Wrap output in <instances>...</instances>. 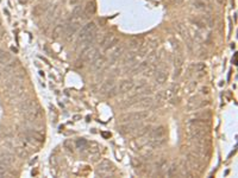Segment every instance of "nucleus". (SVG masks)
I'll list each match as a JSON object with an SVG mask.
<instances>
[{
  "instance_id": "obj_12",
  "label": "nucleus",
  "mask_w": 238,
  "mask_h": 178,
  "mask_svg": "<svg viewBox=\"0 0 238 178\" xmlns=\"http://www.w3.org/2000/svg\"><path fill=\"white\" fill-rule=\"evenodd\" d=\"M65 27H67V24H59V25H56L53 30V38L54 39H57V38H59L61 36L65 35Z\"/></svg>"
},
{
  "instance_id": "obj_28",
  "label": "nucleus",
  "mask_w": 238,
  "mask_h": 178,
  "mask_svg": "<svg viewBox=\"0 0 238 178\" xmlns=\"http://www.w3.org/2000/svg\"><path fill=\"white\" fill-rule=\"evenodd\" d=\"M178 166L176 164H173L170 167H168V171H167V175L169 176V177H173V176H175L176 175V172H178Z\"/></svg>"
},
{
  "instance_id": "obj_7",
  "label": "nucleus",
  "mask_w": 238,
  "mask_h": 178,
  "mask_svg": "<svg viewBox=\"0 0 238 178\" xmlns=\"http://www.w3.org/2000/svg\"><path fill=\"white\" fill-rule=\"evenodd\" d=\"M141 126H142V125L138 124V121H137V122H130V124L120 126L119 131H120L122 133H124V134H126V133H133V132H137V131L139 130Z\"/></svg>"
},
{
  "instance_id": "obj_6",
  "label": "nucleus",
  "mask_w": 238,
  "mask_h": 178,
  "mask_svg": "<svg viewBox=\"0 0 238 178\" xmlns=\"http://www.w3.org/2000/svg\"><path fill=\"white\" fill-rule=\"evenodd\" d=\"M95 29H96V25H95V23H93V22H91V23L86 24V25H85V26L82 27V29H81L80 33H79V38H77V42L82 41V39H85V38H86V37H87L88 35L93 33V32L95 31Z\"/></svg>"
},
{
  "instance_id": "obj_3",
  "label": "nucleus",
  "mask_w": 238,
  "mask_h": 178,
  "mask_svg": "<svg viewBox=\"0 0 238 178\" xmlns=\"http://www.w3.org/2000/svg\"><path fill=\"white\" fill-rule=\"evenodd\" d=\"M14 161V156L8 150H0V164L3 166H10Z\"/></svg>"
},
{
  "instance_id": "obj_36",
  "label": "nucleus",
  "mask_w": 238,
  "mask_h": 178,
  "mask_svg": "<svg viewBox=\"0 0 238 178\" xmlns=\"http://www.w3.org/2000/svg\"><path fill=\"white\" fill-rule=\"evenodd\" d=\"M19 2H20V4H26L28 0H19Z\"/></svg>"
},
{
  "instance_id": "obj_17",
  "label": "nucleus",
  "mask_w": 238,
  "mask_h": 178,
  "mask_svg": "<svg viewBox=\"0 0 238 178\" xmlns=\"http://www.w3.org/2000/svg\"><path fill=\"white\" fill-rule=\"evenodd\" d=\"M50 6H51L50 2H47V4H42V5L36 6L35 8H34V11H32V13H34L35 16H41V14H43L44 12H47L48 10L50 8Z\"/></svg>"
},
{
  "instance_id": "obj_38",
  "label": "nucleus",
  "mask_w": 238,
  "mask_h": 178,
  "mask_svg": "<svg viewBox=\"0 0 238 178\" xmlns=\"http://www.w3.org/2000/svg\"><path fill=\"white\" fill-rule=\"evenodd\" d=\"M217 1H218L219 4H223V2H224V0H217Z\"/></svg>"
},
{
  "instance_id": "obj_20",
  "label": "nucleus",
  "mask_w": 238,
  "mask_h": 178,
  "mask_svg": "<svg viewBox=\"0 0 238 178\" xmlns=\"http://www.w3.org/2000/svg\"><path fill=\"white\" fill-rule=\"evenodd\" d=\"M164 142H166V139L163 136V138H158V139H150V141L147 142V145H149L151 148H160Z\"/></svg>"
},
{
  "instance_id": "obj_1",
  "label": "nucleus",
  "mask_w": 238,
  "mask_h": 178,
  "mask_svg": "<svg viewBox=\"0 0 238 178\" xmlns=\"http://www.w3.org/2000/svg\"><path fill=\"white\" fill-rule=\"evenodd\" d=\"M148 115L149 114L147 112H133L127 115H124L122 118V121L123 122H137V121H142L144 119H147Z\"/></svg>"
},
{
  "instance_id": "obj_15",
  "label": "nucleus",
  "mask_w": 238,
  "mask_h": 178,
  "mask_svg": "<svg viewBox=\"0 0 238 178\" xmlns=\"http://www.w3.org/2000/svg\"><path fill=\"white\" fill-rule=\"evenodd\" d=\"M167 78H168V72L164 70H160L156 72V76H155V81H156V84H163L166 83Z\"/></svg>"
},
{
  "instance_id": "obj_29",
  "label": "nucleus",
  "mask_w": 238,
  "mask_h": 178,
  "mask_svg": "<svg viewBox=\"0 0 238 178\" xmlns=\"http://www.w3.org/2000/svg\"><path fill=\"white\" fill-rule=\"evenodd\" d=\"M127 45H129V47L132 49V50L138 49V47H139V41H138V39H130V41L127 42Z\"/></svg>"
},
{
  "instance_id": "obj_16",
  "label": "nucleus",
  "mask_w": 238,
  "mask_h": 178,
  "mask_svg": "<svg viewBox=\"0 0 238 178\" xmlns=\"http://www.w3.org/2000/svg\"><path fill=\"white\" fill-rule=\"evenodd\" d=\"M12 61H13V58H12L11 53L7 52V51H4V50H0V64L6 65Z\"/></svg>"
},
{
  "instance_id": "obj_39",
  "label": "nucleus",
  "mask_w": 238,
  "mask_h": 178,
  "mask_svg": "<svg viewBox=\"0 0 238 178\" xmlns=\"http://www.w3.org/2000/svg\"><path fill=\"white\" fill-rule=\"evenodd\" d=\"M1 76H3V71L0 70V78H1Z\"/></svg>"
},
{
  "instance_id": "obj_30",
  "label": "nucleus",
  "mask_w": 238,
  "mask_h": 178,
  "mask_svg": "<svg viewBox=\"0 0 238 178\" xmlns=\"http://www.w3.org/2000/svg\"><path fill=\"white\" fill-rule=\"evenodd\" d=\"M156 166H157V170L158 171H164V170H167V161L164 159H162L160 160L157 164H156Z\"/></svg>"
},
{
  "instance_id": "obj_27",
  "label": "nucleus",
  "mask_w": 238,
  "mask_h": 178,
  "mask_svg": "<svg viewBox=\"0 0 238 178\" xmlns=\"http://www.w3.org/2000/svg\"><path fill=\"white\" fill-rule=\"evenodd\" d=\"M193 6L195 7L196 10H206V7H207V5L205 4L204 0H195L193 2Z\"/></svg>"
},
{
  "instance_id": "obj_9",
  "label": "nucleus",
  "mask_w": 238,
  "mask_h": 178,
  "mask_svg": "<svg viewBox=\"0 0 238 178\" xmlns=\"http://www.w3.org/2000/svg\"><path fill=\"white\" fill-rule=\"evenodd\" d=\"M133 87H135V83L132 80H124L119 83L117 91H118V94L119 93H126V91H130Z\"/></svg>"
},
{
  "instance_id": "obj_14",
  "label": "nucleus",
  "mask_w": 238,
  "mask_h": 178,
  "mask_svg": "<svg viewBox=\"0 0 238 178\" xmlns=\"http://www.w3.org/2000/svg\"><path fill=\"white\" fill-rule=\"evenodd\" d=\"M13 151H14L16 154H17L19 158H22V159H28L30 156L29 151L25 147H23V146H14Z\"/></svg>"
},
{
  "instance_id": "obj_8",
  "label": "nucleus",
  "mask_w": 238,
  "mask_h": 178,
  "mask_svg": "<svg viewBox=\"0 0 238 178\" xmlns=\"http://www.w3.org/2000/svg\"><path fill=\"white\" fill-rule=\"evenodd\" d=\"M36 105L35 100H32V99H26V100L22 101L20 103H19V106H18V109H19V112L22 113V114H25V113L30 111L32 107Z\"/></svg>"
},
{
  "instance_id": "obj_22",
  "label": "nucleus",
  "mask_w": 238,
  "mask_h": 178,
  "mask_svg": "<svg viewBox=\"0 0 238 178\" xmlns=\"http://www.w3.org/2000/svg\"><path fill=\"white\" fill-rule=\"evenodd\" d=\"M18 65V63L17 62H10L8 64H6V65H4L5 68H4V70H3V74L4 75H11L12 72L14 71V69H16V67Z\"/></svg>"
},
{
  "instance_id": "obj_11",
  "label": "nucleus",
  "mask_w": 238,
  "mask_h": 178,
  "mask_svg": "<svg viewBox=\"0 0 238 178\" xmlns=\"http://www.w3.org/2000/svg\"><path fill=\"white\" fill-rule=\"evenodd\" d=\"M199 103H200V99L199 96H192L189 100L187 101V105H186V108L187 111H194V109H198L199 108Z\"/></svg>"
},
{
  "instance_id": "obj_21",
  "label": "nucleus",
  "mask_w": 238,
  "mask_h": 178,
  "mask_svg": "<svg viewBox=\"0 0 238 178\" xmlns=\"http://www.w3.org/2000/svg\"><path fill=\"white\" fill-rule=\"evenodd\" d=\"M83 13V8L81 6H75V8L71 12V20H80Z\"/></svg>"
},
{
  "instance_id": "obj_10",
  "label": "nucleus",
  "mask_w": 238,
  "mask_h": 178,
  "mask_svg": "<svg viewBox=\"0 0 238 178\" xmlns=\"http://www.w3.org/2000/svg\"><path fill=\"white\" fill-rule=\"evenodd\" d=\"M164 136H166V127L164 126H157L150 132L151 139H158V138H163Z\"/></svg>"
},
{
  "instance_id": "obj_32",
  "label": "nucleus",
  "mask_w": 238,
  "mask_h": 178,
  "mask_svg": "<svg viewBox=\"0 0 238 178\" xmlns=\"http://www.w3.org/2000/svg\"><path fill=\"white\" fill-rule=\"evenodd\" d=\"M118 43H119V39H118V38H116V37H113V38H112V41L110 42V44H108V47H107L106 51H107V50H110V49H112V47H117V44H118Z\"/></svg>"
},
{
  "instance_id": "obj_24",
  "label": "nucleus",
  "mask_w": 238,
  "mask_h": 178,
  "mask_svg": "<svg viewBox=\"0 0 238 178\" xmlns=\"http://www.w3.org/2000/svg\"><path fill=\"white\" fill-rule=\"evenodd\" d=\"M122 53H123V47H117L112 51V53H110V61H111V62H116V61L122 56Z\"/></svg>"
},
{
  "instance_id": "obj_37",
  "label": "nucleus",
  "mask_w": 238,
  "mask_h": 178,
  "mask_svg": "<svg viewBox=\"0 0 238 178\" xmlns=\"http://www.w3.org/2000/svg\"><path fill=\"white\" fill-rule=\"evenodd\" d=\"M77 0H70V5H74V4H76Z\"/></svg>"
},
{
  "instance_id": "obj_23",
  "label": "nucleus",
  "mask_w": 238,
  "mask_h": 178,
  "mask_svg": "<svg viewBox=\"0 0 238 178\" xmlns=\"http://www.w3.org/2000/svg\"><path fill=\"white\" fill-rule=\"evenodd\" d=\"M95 11H96V6H95V2L94 1H88L86 6H85V14H94Z\"/></svg>"
},
{
  "instance_id": "obj_25",
  "label": "nucleus",
  "mask_w": 238,
  "mask_h": 178,
  "mask_svg": "<svg viewBox=\"0 0 238 178\" xmlns=\"http://www.w3.org/2000/svg\"><path fill=\"white\" fill-rule=\"evenodd\" d=\"M149 64H150V63H149L148 61H144V62H142V63L138 65L137 68H135L133 70L131 71V74H132V75H137L138 72H141V71H144V69H145V68H147Z\"/></svg>"
},
{
  "instance_id": "obj_35",
  "label": "nucleus",
  "mask_w": 238,
  "mask_h": 178,
  "mask_svg": "<svg viewBox=\"0 0 238 178\" xmlns=\"http://www.w3.org/2000/svg\"><path fill=\"white\" fill-rule=\"evenodd\" d=\"M172 1L174 2V4H176V5H178V4H181V2L184 1V0H172Z\"/></svg>"
},
{
  "instance_id": "obj_19",
  "label": "nucleus",
  "mask_w": 238,
  "mask_h": 178,
  "mask_svg": "<svg viewBox=\"0 0 238 178\" xmlns=\"http://www.w3.org/2000/svg\"><path fill=\"white\" fill-rule=\"evenodd\" d=\"M114 87V81L113 80H107L106 82L102 83V86L100 87V94H107L111 89Z\"/></svg>"
},
{
  "instance_id": "obj_34",
  "label": "nucleus",
  "mask_w": 238,
  "mask_h": 178,
  "mask_svg": "<svg viewBox=\"0 0 238 178\" xmlns=\"http://www.w3.org/2000/svg\"><path fill=\"white\" fill-rule=\"evenodd\" d=\"M201 90H202V91H201L202 94H208V88H207V87H205V88H202Z\"/></svg>"
},
{
  "instance_id": "obj_26",
  "label": "nucleus",
  "mask_w": 238,
  "mask_h": 178,
  "mask_svg": "<svg viewBox=\"0 0 238 178\" xmlns=\"http://www.w3.org/2000/svg\"><path fill=\"white\" fill-rule=\"evenodd\" d=\"M113 36L110 33V35H106L104 38H102V41L100 42V47H102L104 50H106L107 47H108V44H110V42L112 41Z\"/></svg>"
},
{
  "instance_id": "obj_4",
  "label": "nucleus",
  "mask_w": 238,
  "mask_h": 178,
  "mask_svg": "<svg viewBox=\"0 0 238 178\" xmlns=\"http://www.w3.org/2000/svg\"><path fill=\"white\" fill-rule=\"evenodd\" d=\"M80 29V20H71L69 24H67V27H65V38L69 41L73 38V36L76 33V31Z\"/></svg>"
},
{
  "instance_id": "obj_5",
  "label": "nucleus",
  "mask_w": 238,
  "mask_h": 178,
  "mask_svg": "<svg viewBox=\"0 0 238 178\" xmlns=\"http://www.w3.org/2000/svg\"><path fill=\"white\" fill-rule=\"evenodd\" d=\"M113 171H114V165H113L112 163L108 161V160H102L100 164H99V167H98L96 173L100 175V176H106L110 172H113Z\"/></svg>"
},
{
  "instance_id": "obj_31",
  "label": "nucleus",
  "mask_w": 238,
  "mask_h": 178,
  "mask_svg": "<svg viewBox=\"0 0 238 178\" xmlns=\"http://www.w3.org/2000/svg\"><path fill=\"white\" fill-rule=\"evenodd\" d=\"M149 130H150V126H145V127H139V130L137 131V136H144V134H147L149 132Z\"/></svg>"
},
{
  "instance_id": "obj_2",
  "label": "nucleus",
  "mask_w": 238,
  "mask_h": 178,
  "mask_svg": "<svg viewBox=\"0 0 238 178\" xmlns=\"http://www.w3.org/2000/svg\"><path fill=\"white\" fill-rule=\"evenodd\" d=\"M24 116L29 120L30 122H37V121H39L42 118V109L39 108V106H35L32 107L30 111L24 114Z\"/></svg>"
},
{
  "instance_id": "obj_13",
  "label": "nucleus",
  "mask_w": 238,
  "mask_h": 178,
  "mask_svg": "<svg viewBox=\"0 0 238 178\" xmlns=\"http://www.w3.org/2000/svg\"><path fill=\"white\" fill-rule=\"evenodd\" d=\"M105 62H106V59L104 58V57H96L94 61H92V63H91V68L93 69L94 71H98L100 70L101 68L105 65Z\"/></svg>"
},
{
  "instance_id": "obj_33",
  "label": "nucleus",
  "mask_w": 238,
  "mask_h": 178,
  "mask_svg": "<svg viewBox=\"0 0 238 178\" xmlns=\"http://www.w3.org/2000/svg\"><path fill=\"white\" fill-rule=\"evenodd\" d=\"M6 175V169H5V166H3L1 164H0V177H4Z\"/></svg>"
},
{
  "instance_id": "obj_18",
  "label": "nucleus",
  "mask_w": 238,
  "mask_h": 178,
  "mask_svg": "<svg viewBox=\"0 0 238 178\" xmlns=\"http://www.w3.org/2000/svg\"><path fill=\"white\" fill-rule=\"evenodd\" d=\"M153 105V99L151 97H148V96H144L142 99L136 101V106L142 107V108H148Z\"/></svg>"
}]
</instances>
